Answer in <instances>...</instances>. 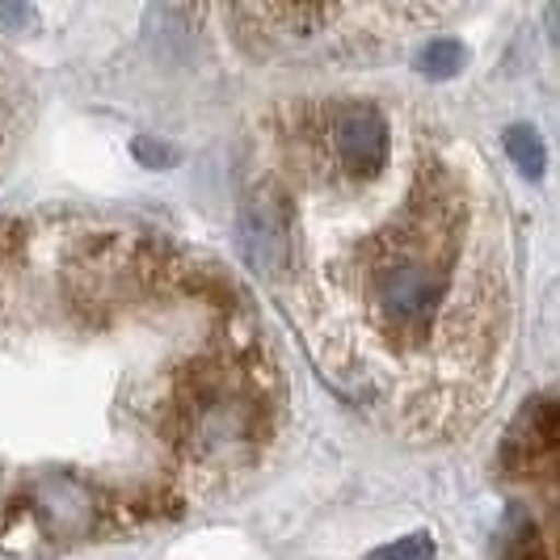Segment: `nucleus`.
I'll list each match as a JSON object with an SVG mask.
<instances>
[{
  "mask_svg": "<svg viewBox=\"0 0 560 560\" xmlns=\"http://www.w3.org/2000/svg\"><path fill=\"white\" fill-rule=\"evenodd\" d=\"M447 270L425 261H393L375 275V304L396 325H421L430 312L447 300Z\"/></svg>",
  "mask_w": 560,
  "mask_h": 560,
  "instance_id": "nucleus-1",
  "label": "nucleus"
},
{
  "mask_svg": "<svg viewBox=\"0 0 560 560\" xmlns=\"http://www.w3.org/2000/svg\"><path fill=\"white\" fill-rule=\"evenodd\" d=\"M236 241H241V253H245L253 275L279 279L287 270V261H291V224H287V211H282L279 198H245L241 220H236Z\"/></svg>",
  "mask_w": 560,
  "mask_h": 560,
  "instance_id": "nucleus-2",
  "label": "nucleus"
},
{
  "mask_svg": "<svg viewBox=\"0 0 560 560\" xmlns=\"http://www.w3.org/2000/svg\"><path fill=\"white\" fill-rule=\"evenodd\" d=\"M329 143H334L337 165L371 177L384 168V156H388V118L371 102H346L329 118Z\"/></svg>",
  "mask_w": 560,
  "mask_h": 560,
  "instance_id": "nucleus-3",
  "label": "nucleus"
},
{
  "mask_svg": "<svg viewBox=\"0 0 560 560\" xmlns=\"http://www.w3.org/2000/svg\"><path fill=\"white\" fill-rule=\"evenodd\" d=\"M552 439H557V409L548 396L532 400V409L518 418V425L510 430L505 439V464L514 468H532L535 455H548L552 451Z\"/></svg>",
  "mask_w": 560,
  "mask_h": 560,
  "instance_id": "nucleus-4",
  "label": "nucleus"
},
{
  "mask_svg": "<svg viewBox=\"0 0 560 560\" xmlns=\"http://www.w3.org/2000/svg\"><path fill=\"white\" fill-rule=\"evenodd\" d=\"M505 152H510V161L523 168L527 177H544L548 152H544V140L535 136L532 127H510L505 131Z\"/></svg>",
  "mask_w": 560,
  "mask_h": 560,
  "instance_id": "nucleus-5",
  "label": "nucleus"
},
{
  "mask_svg": "<svg viewBox=\"0 0 560 560\" xmlns=\"http://www.w3.org/2000/svg\"><path fill=\"white\" fill-rule=\"evenodd\" d=\"M459 63H464V47L455 43V38H434V43H425L418 51V68L430 77V81H447L459 72Z\"/></svg>",
  "mask_w": 560,
  "mask_h": 560,
  "instance_id": "nucleus-6",
  "label": "nucleus"
},
{
  "mask_svg": "<svg viewBox=\"0 0 560 560\" xmlns=\"http://www.w3.org/2000/svg\"><path fill=\"white\" fill-rule=\"evenodd\" d=\"M366 560H434V539H430V532H413L405 535V539H393V544L375 548Z\"/></svg>",
  "mask_w": 560,
  "mask_h": 560,
  "instance_id": "nucleus-7",
  "label": "nucleus"
},
{
  "mask_svg": "<svg viewBox=\"0 0 560 560\" xmlns=\"http://www.w3.org/2000/svg\"><path fill=\"white\" fill-rule=\"evenodd\" d=\"M136 156H140L143 165H173V161H177V152H173V148H168V143H148V140H140L136 143Z\"/></svg>",
  "mask_w": 560,
  "mask_h": 560,
  "instance_id": "nucleus-8",
  "label": "nucleus"
}]
</instances>
